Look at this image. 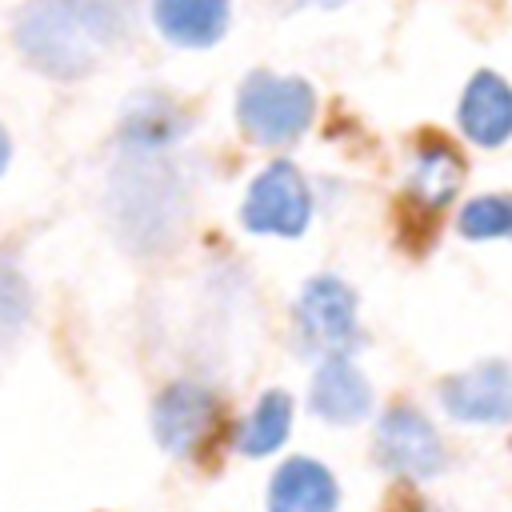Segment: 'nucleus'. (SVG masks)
<instances>
[{"mask_svg":"<svg viewBox=\"0 0 512 512\" xmlns=\"http://www.w3.org/2000/svg\"><path fill=\"white\" fill-rule=\"evenodd\" d=\"M340 488L328 464L292 456L276 468L268 484V512H336Z\"/></svg>","mask_w":512,"mask_h":512,"instance_id":"obj_12","label":"nucleus"},{"mask_svg":"<svg viewBox=\"0 0 512 512\" xmlns=\"http://www.w3.org/2000/svg\"><path fill=\"white\" fill-rule=\"evenodd\" d=\"M312 116H316V92L300 76H280V72L256 68L244 76V84L236 92L240 132L264 148L300 140L308 132Z\"/></svg>","mask_w":512,"mask_h":512,"instance_id":"obj_2","label":"nucleus"},{"mask_svg":"<svg viewBox=\"0 0 512 512\" xmlns=\"http://www.w3.org/2000/svg\"><path fill=\"white\" fill-rule=\"evenodd\" d=\"M296 340L304 356L332 360L360 348L356 292L336 276H312L296 300Z\"/></svg>","mask_w":512,"mask_h":512,"instance_id":"obj_3","label":"nucleus"},{"mask_svg":"<svg viewBox=\"0 0 512 512\" xmlns=\"http://www.w3.org/2000/svg\"><path fill=\"white\" fill-rule=\"evenodd\" d=\"M240 220L256 236H300L312 220V192L292 160H272L240 204Z\"/></svg>","mask_w":512,"mask_h":512,"instance_id":"obj_4","label":"nucleus"},{"mask_svg":"<svg viewBox=\"0 0 512 512\" xmlns=\"http://www.w3.org/2000/svg\"><path fill=\"white\" fill-rule=\"evenodd\" d=\"M28 308H32V300H28V288H24L20 272L0 260V340H12L24 328Z\"/></svg>","mask_w":512,"mask_h":512,"instance_id":"obj_17","label":"nucleus"},{"mask_svg":"<svg viewBox=\"0 0 512 512\" xmlns=\"http://www.w3.org/2000/svg\"><path fill=\"white\" fill-rule=\"evenodd\" d=\"M376 460L404 480H432L448 468V452L432 420L404 404H392L376 420Z\"/></svg>","mask_w":512,"mask_h":512,"instance_id":"obj_5","label":"nucleus"},{"mask_svg":"<svg viewBox=\"0 0 512 512\" xmlns=\"http://www.w3.org/2000/svg\"><path fill=\"white\" fill-rule=\"evenodd\" d=\"M8 160H12V140H8V132L0 128V172L8 168Z\"/></svg>","mask_w":512,"mask_h":512,"instance_id":"obj_19","label":"nucleus"},{"mask_svg":"<svg viewBox=\"0 0 512 512\" xmlns=\"http://www.w3.org/2000/svg\"><path fill=\"white\" fill-rule=\"evenodd\" d=\"M336 8V4H344V0H280V8Z\"/></svg>","mask_w":512,"mask_h":512,"instance_id":"obj_18","label":"nucleus"},{"mask_svg":"<svg viewBox=\"0 0 512 512\" xmlns=\"http://www.w3.org/2000/svg\"><path fill=\"white\" fill-rule=\"evenodd\" d=\"M456 228L468 240H512V192L468 200L456 216Z\"/></svg>","mask_w":512,"mask_h":512,"instance_id":"obj_16","label":"nucleus"},{"mask_svg":"<svg viewBox=\"0 0 512 512\" xmlns=\"http://www.w3.org/2000/svg\"><path fill=\"white\" fill-rule=\"evenodd\" d=\"M220 412V396L200 380H176L168 384L152 404V436L164 452L188 456L196 452Z\"/></svg>","mask_w":512,"mask_h":512,"instance_id":"obj_7","label":"nucleus"},{"mask_svg":"<svg viewBox=\"0 0 512 512\" xmlns=\"http://www.w3.org/2000/svg\"><path fill=\"white\" fill-rule=\"evenodd\" d=\"M308 404L324 424H360L372 412V384L348 356H332L320 360Z\"/></svg>","mask_w":512,"mask_h":512,"instance_id":"obj_10","label":"nucleus"},{"mask_svg":"<svg viewBox=\"0 0 512 512\" xmlns=\"http://www.w3.org/2000/svg\"><path fill=\"white\" fill-rule=\"evenodd\" d=\"M288 432H292V396L280 392V388H272V392H264V396L252 404V412L240 420V428H236V448H240L244 456H268V452H276V448L288 440Z\"/></svg>","mask_w":512,"mask_h":512,"instance_id":"obj_15","label":"nucleus"},{"mask_svg":"<svg viewBox=\"0 0 512 512\" xmlns=\"http://www.w3.org/2000/svg\"><path fill=\"white\" fill-rule=\"evenodd\" d=\"M464 180V160L452 144H424L408 164V196L424 208H444Z\"/></svg>","mask_w":512,"mask_h":512,"instance_id":"obj_14","label":"nucleus"},{"mask_svg":"<svg viewBox=\"0 0 512 512\" xmlns=\"http://www.w3.org/2000/svg\"><path fill=\"white\" fill-rule=\"evenodd\" d=\"M232 0H152V20L180 48H208L228 32Z\"/></svg>","mask_w":512,"mask_h":512,"instance_id":"obj_13","label":"nucleus"},{"mask_svg":"<svg viewBox=\"0 0 512 512\" xmlns=\"http://www.w3.org/2000/svg\"><path fill=\"white\" fill-rule=\"evenodd\" d=\"M440 404L460 424H508L512 420V368L504 360H480L440 384Z\"/></svg>","mask_w":512,"mask_h":512,"instance_id":"obj_8","label":"nucleus"},{"mask_svg":"<svg viewBox=\"0 0 512 512\" xmlns=\"http://www.w3.org/2000/svg\"><path fill=\"white\" fill-rule=\"evenodd\" d=\"M132 28L136 0H28L12 20V40L36 72L80 80L96 72Z\"/></svg>","mask_w":512,"mask_h":512,"instance_id":"obj_1","label":"nucleus"},{"mask_svg":"<svg viewBox=\"0 0 512 512\" xmlns=\"http://www.w3.org/2000/svg\"><path fill=\"white\" fill-rule=\"evenodd\" d=\"M188 128L184 108L164 92H136L120 120V144L128 156H156L176 144Z\"/></svg>","mask_w":512,"mask_h":512,"instance_id":"obj_11","label":"nucleus"},{"mask_svg":"<svg viewBox=\"0 0 512 512\" xmlns=\"http://www.w3.org/2000/svg\"><path fill=\"white\" fill-rule=\"evenodd\" d=\"M456 120L472 144H480V148L504 144L512 136V84L500 72L480 68L460 96Z\"/></svg>","mask_w":512,"mask_h":512,"instance_id":"obj_9","label":"nucleus"},{"mask_svg":"<svg viewBox=\"0 0 512 512\" xmlns=\"http://www.w3.org/2000/svg\"><path fill=\"white\" fill-rule=\"evenodd\" d=\"M112 196H116L120 228H128L136 236H156L160 228L176 224L180 184L152 156H132L128 168H120V176L112 184Z\"/></svg>","mask_w":512,"mask_h":512,"instance_id":"obj_6","label":"nucleus"}]
</instances>
